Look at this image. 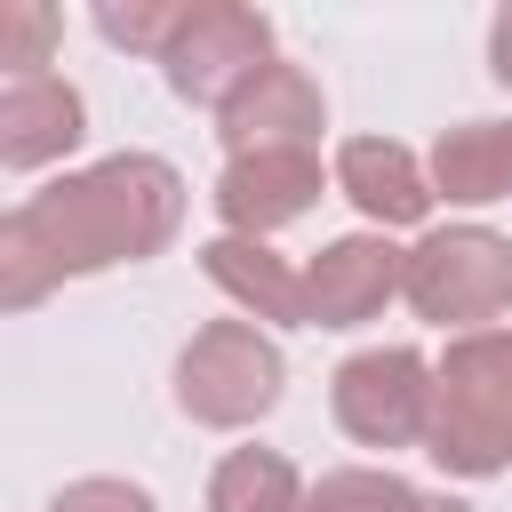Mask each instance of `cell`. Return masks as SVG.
Instances as JSON below:
<instances>
[{"instance_id":"6da1fadb","label":"cell","mask_w":512,"mask_h":512,"mask_svg":"<svg viewBox=\"0 0 512 512\" xmlns=\"http://www.w3.org/2000/svg\"><path fill=\"white\" fill-rule=\"evenodd\" d=\"M184 224V176L160 152H112L32 200L8 208L0 224V304L32 312L48 288L104 272V264H144L176 240Z\"/></svg>"},{"instance_id":"52a82bcc","label":"cell","mask_w":512,"mask_h":512,"mask_svg":"<svg viewBox=\"0 0 512 512\" xmlns=\"http://www.w3.org/2000/svg\"><path fill=\"white\" fill-rule=\"evenodd\" d=\"M320 120H328L320 80H312L304 64H264V72L216 112V136H224L232 160H240V152H312Z\"/></svg>"},{"instance_id":"d6986e66","label":"cell","mask_w":512,"mask_h":512,"mask_svg":"<svg viewBox=\"0 0 512 512\" xmlns=\"http://www.w3.org/2000/svg\"><path fill=\"white\" fill-rule=\"evenodd\" d=\"M488 72L512 88V8H504V16H496V32H488Z\"/></svg>"},{"instance_id":"ac0fdd59","label":"cell","mask_w":512,"mask_h":512,"mask_svg":"<svg viewBox=\"0 0 512 512\" xmlns=\"http://www.w3.org/2000/svg\"><path fill=\"white\" fill-rule=\"evenodd\" d=\"M48 512H152V496L136 480H72L48 496Z\"/></svg>"},{"instance_id":"7c38bea8","label":"cell","mask_w":512,"mask_h":512,"mask_svg":"<svg viewBox=\"0 0 512 512\" xmlns=\"http://www.w3.org/2000/svg\"><path fill=\"white\" fill-rule=\"evenodd\" d=\"M200 272L240 304V312H256V320H296V328H312V296H304V272H288V256H272L264 240H240V232H224V240H208L200 248Z\"/></svg>"},{"instance_id":"8fae6325","label":"cell","mask_w":512,"mask_h":512,"mask_svg":"<svg viewBox=\"0 0 512 512\" xmlns=\"http://www.w3.org/2000/svg\"><path fill=\"white\" fill-rule=\"evenodd\" d=\"M336 184H344V200L360 208V216H376V224H424L432 216V176L416 168V152L408 144H392V136H352L344 152H336Z\"/></svg>"},{"instance_id":"8992f818","label":"cell","mask_w":512,"mask_h":512,"mask_svg":"<svg viewBox=\"0 0 512 512\" xmlns=\"http://www.w3.org/2000/svg\"><path fill=\"white\" fill-rule=\"evenodd\" d=\"M432 392H440V368L408 344H376V352H352L328 384L336 400V424L360 440V448H424L432 440Z\"/></svg>"},{"instance_id":"7a4b0ae2","label":"cell","mask_w":512,"mask_h":512,"mask_svg":"<svg viewBox=\"0 0 512 512\" xmlns=\"http://www.w3.org/2000/svg\"><path fill=\"white\" fill-rule=\"evenodd\" d=\"M424 456L456 480H488L512 464V328H472L440 352Z\"/></svg>"},{"instance_id":"3957f363","label":"cell","mask_w":512,"mask_h":512,"mask_svg":"<svg viewBox=\"0 0 512 512\" xmlns=\"http://www.w3.org/2000/svg\"><path fill=\"white\" fill-rule=\"evenodd\" d=\"M400 296L432 320V328H480L496 312H512V240L488 232V224H448V232H424L408 248V272H400Z\"/></svg>"},{"instance_id":"9c48e42d","label":"cell","mask_w":512,"mask_h":512,"mask_svg":"<svg viewBox=\"0 0 512 512\" xmlns=\"http://www.w3.org/2000/svg\"><path fill=\"white\" fill-rule=\"evenodd\" d=\"M400 272L408 256L376 232H352L336 248H320L304 264V296H312V328H360L384 312V296H400Z\"/></svg>"},{"instance_id":"5bb4252c","label":"cell","mask_w":512,"mask_h":512,"mask_svg":"<svg viewBox=\"0 0 512 512\" xmlns=\"http://www.w3.org/2000/svg\"><path fill=\"white\" fill-rule=\"evenodd\" d=\"M304 480L280 448H232L208 480V512H304Z\"/></svg>"},{"instance_id":"2e32d148","label":"cell","mask_w":512,"mask_h":512,"mask_svg":"<svg viewBox=\"0 0 512 512\" xmlns=\"http://www.w3.org/2000/svg\"><path fill=\"white\" fill-rule=\"evenodd\" d=\"M56 32H64V16H56L48 0H0V64H8V80L48 72Z\"/></svg>"},{"instance_id":"277c9868","label":"cell","mask_w":512,"mask_h":512,"mask_svg":"<svg viewBox=\"0 0 512 512\" xmlns=\"http://www.w3.org/2000/svg\"><path fill=\"white\" fill-rule=\"evenodd\" d=\"M280 376H288V360L256 320H208L176 360V408L192 424L240 432L280 400Z\"/></svg>"},{"instance_id":"30bf717a","label":"cell","mask_w":512,"mask_h":512,"mask_svg":"<svg viewBox=\"0 0 512 512\" xmlns=\"http://www.w3.org/2000/svg\"><path fill=\"white\" fill-rule=\"evenodd\" d=\"M80 88L56 80V72H32V80H8L0 88V160L8 168H48L80 144Z\"/></svg>"},{"instance_id":"4fadbf2b","label":"cell","mask_w":512,"mask_h":512,"mask_svg":"<svg viewBox=\"0 0 512 512\" xmlns=\"http://www.w3.org/2000/svg\"><path fill=\"white\" fill-rule=\"evenodd\" d=\"M432 192L480 208V200H512V120H464L432 144Z\"/></svg>"},{"instance_id":"e0dca14e","label":"cell","mask_w":512,"mask_h":512,"mask_svg":"<svg viewBox=\"0 0 512 512\" xmlns=\"http://www.w3.org/2000/svg\"><path fill=\"white\" fill-rule=\"evenodd\" d=\"M176 16H184V0H96V32H104L112 48L152 56V64H160V48L176 40Z\"/></svg>"},{"instance_id":"5b68a950","label":"cell","mask_w":512,"mask_h":512,"mask_svg":"<svg viewBox=\"0 0 512 512\" xmlns=\"http://www.w3.org/2000/svg\"><path fill=\"white\" fill-rule=\"evenodd\" d=\"M264 64H280V56H272V24H264L248 0H184L176 40L160 48L168 88H176L184 104H216V112H224Z\"/></svg>"},{"instance_id":"9a60e30c","label":"cell","mask_w":512,"mask_h":512,"mask_svg":"<svg viewBox=\"0 0 512 512\" xmlns=\"http://www.w3.org/2000/svg\"><path fill=\"white\" fill-rule=\"evenodd\" d=\"M304 512H472V504L432 496V488H416V480H400V472H368V464H352V472H328V480L312 488Z\"/></svg>"},{"instance_id":"ba28073f","label":"cell","mask_w":512,"mask_h":512,"mask_svg":"<svg viewBox=\"0 0 512 512\" xmlns=\"http://www.w3.org/2000/svg\"><path fill=\"white\" fill-rule=\"evenodd\" d=\"M320 200V152H240L216 176V216L240 240H264L280 224H296Z\"/></svg>"}]
</instances>
